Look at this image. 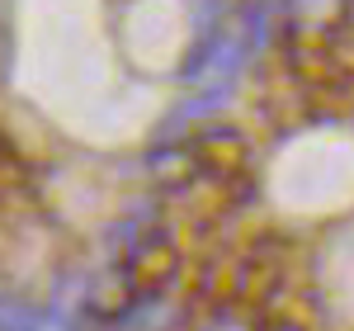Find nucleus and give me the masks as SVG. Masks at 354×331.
Returning <instances> with one entry per match:
<instances>
[{
  "mask_svg": "<svg viewBox=\"0 0 354 331\" xmlns=\"http://www.w3.org/2000/svg\"><path fill=\"white\" fill-rule=\"evenodd\" d=\"M0 175H24V156L0 138Z\"/></svg>",
  "mask_w": 354,
  "mask_h": 331,
  "instance_id": "nucleus-6",
  "label": "nucleus"
},
{
  "mask_svg": "<svg viewBox=\"0 0 354 331\" xmlns=\"http://www.w3.org/2000/svg\"><path fill=\"white\" fill-rule=\"evenodd\" d=\"M279 275H283V265L279 260H270V256H245V260H236V279H232V294L241 298V303H260V298H270L274 284H279Z\"/></svg>",
  "mask_w": 354,
  "mask_h": 331,
  "instance_id": "nucleus-3",
  "label": "nucleus"
},
{
  "mask_svg": "<svg viewBox=\"0 0 354 331\" xmlns=\"http://www.w3.org/2000/svg\"><path fill=\"white\" fill-rule=\"evenodd\" d=\"M0 331H43V312L24 298H0Z\"/></svg>",
  "mask_w": 354,
  "mask_h": 331,
  "instance_id": "nucleus-5",
  "label": "nucleus"
},
{
  "mask_svg": "<svg viewBox=\"0 0 354 331\" xmlns=\"http://www.w3.org/2000/svg\"><path fill=\"white\" fill-rule=\"evenodd\" d=\"M293 5V33L302 38H330L345 0H288Z\"/></svg>",
  "mask_w": 354,
  "mask_h": 331,
  "instance_id": "nucleus-4",
  "label": "nucleus"
},
{
  "mask_svg": "<svg viewBox=\"0 0 354 331\" xmlns=\"http://www.w3.org/2000/svg\"><path fill=\"white\" fill-rule=\"evenodd\" d=\"M194 166H203L213 180H227V175H236L245 166V138L236 128H208V133H198L189 147Z\"/></svg>",
  "mask_w": 354,
  "mask_h": 331,
  "instance_id": "nucleus-2",
  "label": "nucleus"
},
{
  "mask_svg": "<svg viewBox=\"0 0 354 331\" xmlns=\"http://www.w3.org/2000/svg\"><path fill=\"white\" fill-rule=\"evenodd\" d=\"M270 331H302V327H293V322H274Z\"/></svg>",
  "mask_w": 354,
  "mask_h": 331,
  "instance_id": "nucleus-7",
  "label": "nucleus"
},
{
  "mask_svg": "<svg viewBox=\"0 0 354 331\" xmlns=\"http://www.w3.org/2000/svg\"><path fill=\"white\" fill-rule=\"evenodd\" d=\"M175 270H180V251H175V242L161 237V232L133 242V247H128V260H123V275H128L137 298H156L165 284L175 279Z\"/></svg>",
  "mask_w": 354,
  "mask_h": 331,
  "instance_id": "nucleus-1",
  "label": "nucleus"
}]
</instances>
